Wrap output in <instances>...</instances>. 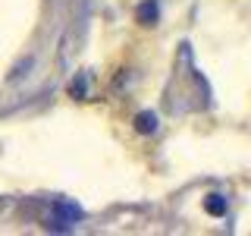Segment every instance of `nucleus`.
<instances>
[{"instance_id": "1", "label": "nucleus", "mask_w": 251, "mask_h": 236, "mask_svg": "<svg viewBox=\"0 0 251 236\" xmlns=\"http://www.w3.org/2000/svg\"><path fill=\"white\" fill-rule=\"evenodd\" d=\"M82 220V208L75 202H66V199H57L50 208V227L53 230H69V227Z\"/></svg>"}, {"instance_id": "2", "label": "nucleus", "mask_w": 251, "mask_h": 236, "mask_svg": "<svg viewBox=\"0 0 251 236\" xmlns=\"http://www.w3.org/2000/svg\"><path fill=\"white\" fill-rule=\"evenodd\" d=\"M204 208H207V214H214V217H223L226 214V199L223 195H207V199H204Z\"/></svg>"}, {"instance_id": "3", "label": "nucleus", "mask_w": 251, "mask_h": 236, "mask_svg": "<svg viewBox=\"0 0 251 236\" xmlns=\"http://www.w3.org/2000/svg\"><path fill=\"white\" fill-rule=\"evenodd\" d=\"M135 129L145 132V136H148V132H154V129H157V117L151 114V110H148V114H138V117H135Z\"/></svg>"}, {"instance_id": "4", "label": "nucleus", "mask_w": 251, "mask_h": 236, "mask_svg": "<svg viewBox=\"0 0 251 236\" xmlns=\"http://www.w3.org/2000/svg\"><path fill=\"white\" fill-rule=\"evenodd\" d=\"M138 19L145 22V26H154V22H157V3H154V0H148V3L138 6Z\"/></svg>"}, {"instance_id": "5", "label": "nucleus", "mask_w": 251, "mask_h": 236, "mask_svg": "<svg viewBox=\"0 0 251 236\" xmlns=\"http://www.w3.org/2000/svg\"><path fill=\"white\" fill-rule=\"evenodd\" d=\"M82 91H85V76H78L75 82H73V94H75V98H82Z\"/></svg>"}]
</instances>
